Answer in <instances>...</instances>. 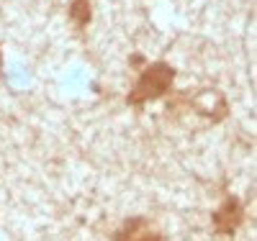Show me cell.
I'll list each match as a JSON object with an SVG mask.
<instances>
[{"instance_id":"cell-1","label":"cell","mask_w":257,"mask_h":241,"mask_svg":"<svg viewBox=\"0 0 257 241\" xmlns=\"http://www.w3.org/2000/svg\"><path fill=\"white\" fill-rule=\"evenodd\" d=\"M173 77H175V70L170 67V64H165V62L147 64V70L139 75L137 85L132 87V93L126 95V100L132 105H144L149 100H157L170 90Z\"/></svg>"},{"instance_id":"cell-2","label":"cell","mask_w":257,"mask_h":241,"mask_svg":"<svg viewBox=\"0 0 257 241\" xmlns=\"http://www.w3.org/2000/svg\"><path fill=\"white\" fill-rule=\"evenodd\" d=\"M242 221H244V208H242V203H239L237 198H226L224 205L213 213V231L229 236V233H234V231L242 226Z\"/></svg>"},{"instance_id":"cell-3","label":"cell","mask_w":257,"mask_h":241,"mask_svg":"<svg viewBox=\"0 0 257 241\" xmlns=\"http://www.w3.org/2000/svg\"><path fill=\"white\" fill-rule=\"evenodd\" d=\"M116 241H162L157 231H149L144 218H134L123 226L121 233H116Z\"/></svg>"},{"instance_id":"cell-4","label":"cell","mask_w":257,"mask_h":241,"mask_svg":"<svg viewBox=\"0 0 257 241\" xmlns=\"http://www.w3.org/2000/svg\"><path fill=\"white\" fill-rule=\"evenodd\" d=\"M90 13H93L90 0H72L70 3V21L77 29H85L90 24Z\"/></svg>"},{"instance_id":"cell-5","label":"cell","mask_w":257,"mask_h":241,"mask_svg":"<svg viewBox=\"0 0 257 241\" xmlns=\"http://www.w3.org/2000/svg\"><path fill=\"white\" fill-rule=\"evenodd\" d=\"M0 64H3V52H0Z\"/></svg>"}]
</instances>
